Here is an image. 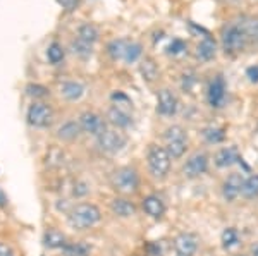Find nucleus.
Listing matches in <instances>:
<instances>
[{
	"mask_svg": "<svg viewBox=\"0 0 258 256\" xmlns=\"http://www.w3.org/2000/svg\"><path fill=\"white\" fill-rule=\"evenodd\" d=\"M102 220V212L93 203H78L68 212V222L73 229L86 230Z\"/></svg>",
	"mask_w": 258,
	"mask_h": 256,
	"instance_id": "1",
	"label": "nucleus"
},
{
	"mask_svg": "<svg viewBox=\"0 0 258 256\" xmlns=\"http://www.w3.org/2000/svg\"><path fill=\"white\" fill-rule=\"evenodd\" d=\"M110 186L115 193L119 195H135L140 189V174L135 167L131 165H124V167H119L112 172L110 176Z\"/></svg>",
	"mask_w": 258,
	"mask_h": 256,
	"instance_id": "2",
	"label": "nucleus"
},
{
	"mask_svg": "<svg viewBox=\"0 0 258 256\" xmlns=\"http://www.w3.org/2000/svg\"><path fill=\"white\" fill-rule=\"evenodd\" d=\"M147 163L148 170L153 179L164 181L167 179L170 172V165H172V158H170L169 151L160 144H150L147 151Z\"/></svg>",
	"mask_w": 258,
	"mask_h": 256,
	"instance_id": "3",
	"label": "nucleus"
},
{
	"mask_svg": "<svg viewBox=\"0 0 258 256\" xmlns=\"http://www.w3.org/2000/svg\"><path fill=\"white\" fill-rule=\"evenodd\" d=\"M164 148L169 151L170 158L179 160L182 158L188 150V133L182 126H169L164 133Z\"/></svg>",
	"mask_w": 258,
	"mask_h": 256,
	"instance_id": "4",
	"label": "nucleus"
},
{
	"mask_svg": "<svg viewBox=\"0 0 258 256\" xmlns=\"http://www.w3.org/2000/svg\"><path fill=\"white\" fill-rule=\"evenodd\" d=\"M249 35L244 28V23H232L222 31V48L226 53H238L246 47Z\"/></svg>",
	"mask_w": 258,
	"mask_h": 256,
	"instance_id": "5",
	"label": "nucleus"
},
{
	"mask_svg": "<svg viewBox=\"0 0 258 256\" xmlns=\"http://www.w3.org/2000/svg\"><path fill=\"white\" fill-rule=\"evenodd\" d=\"M97 144L102 151L109 155H117L126 148L127 138L117 129H107L105 133H102L97 138Z\"/></svg>",
	"mask_w": 258,
	"mask_h": 256,
	"instance_id": "6",
	"label": "nucleus"
},
{
	"mask_svg": "<svg viewBox=\"0 0 258 256\" xmlns=\"http://www.w3.org/2000/svg\"><path fill=\"white\" fill-rule=\"evenodd\" d=\"M53 110L52 107L43 102H35L28 109L26 119L33 127H50L53 124Z\"/></svg>",
	"mask_w": 258,
	"mask_h": 256,
	"instance_id": "7",
	"label": "nucleus"
},
{
	"mask_svg": "<svg viewBox=\"0 0 258 256\" xmlns=\"http://www.w3.org/2000/svg\"><path fill=\"white\" fill-rule=\"evenodd\" d=\"M209 163H210L209 155L205 151H197V153L188 156V160L182 165V176L186 179H198L200 176L207 174Z\"/></svg>",
	"mask_w": 258,
	"mask_h": 256,
	"instance_id": "8",
	"label": "nucleus"
},
{
	"mask_svg": "<svg viewBox=\"0 0 258 256\" xmlns=\"http://www.w3.org/2000/svg\"><path fill=\"white\" fill-rule=\"evenodd\" d=\"M179 109V100L170 90L162 88L157 93V114L162 117H172Z\"/></svg>",
	"mask_w": 258,
	"mask_h": 256,
	"instance_id": "9",
	"label": "nucleus"
},
{
	"mask_svg": "<svg viewBox=\"0 0 258 256\" xmlns=\"http://www.w3.org/2000/svg\"><path fill=\"white\" fill-rule=\"evenodd\" d=\"M198 251V236L193 232H181L174 239V254L195 256Z\"/></svg>",
	"mask_w": 258,
	"mask_h": 256,
	"instance_id": "10",
	"label": "nucleus"
},
{
	"mask_svg": "<svg viewBox=\"0 0 258 256\" xmlns=\"http://www.w3.org/2000/svg\"><path fill=\"white\" fill-rule=\"evenodd\" d=\"M80 126L85 133L95 136V138H98L100 134L107 131L105 121H103L102 115L97 112H90V110H86V112L80 115Z\"/></svg>",
	"mask_w": 258,
	"mask_h": 256,
	"instance_id": "11",
	"label": "nucleus"
},
{
	"mask_svg": "<svg viewBox=\"0 0 258 256\" xmlns=\"http://www.w3.org/2000/svg\"><path fill=\"white\" fill-rule=\"evenodd\" d=\"M243 184H244V176L239 172H232L229 174L222 183V198L229 203H232L234 200H238L243 191Z\"/></svg>",
	"mask_w": 258,
	"mask_h": 256,
	"instance_id": "12",
	"label": "nucleus"
},
{
	"mask_svg": "<svg viewBox=\"0 0 258 256\" xmlns=\"http://www.w3.org/2000/svg\"><path fill=\"white\" fill-rule=\"evenodd\" d=\"M226 93H227V86L222 76H215L210 81L209 90H207V100L212 109H220L226 102Z\"/></svg>",
	"mask_w": 258,
	"mask_h": 256,
	"instance_id": "13",
	"label": "nucleus"
},
{
	"mask_svg": "<svg viewBox=\"0 0 258 256\" xmlns=\"http://www.w3.org/2000/svg\"><path fill=\"white\" fill-rule=\"evenodd\" d=\"M141 208H143V212L147 213L150 218H153V220H162L165 212H167V206H165L164 200L157 195L145 196L143 201H141Z\"/></svg>",
	"mask_w": 258,
	"mask_h": 256,
	"instance_id": "14",
	"label": "nucleus"
},
{
	"mask_svg": "<svg viewBox=\"0 0 258 256\" xmlns=\"http://www.w3.org/2000/svg\"><path fill=\"white\" fill-rule=\"evenodd\" d=\"M241 162H243V158H241V153L236 146H224L214 155V163L219 168H229Z\"/></svg>",
	"mask_w": 258,
	"mask_h": 256,
	"instance_id": "15",
	"label": "nucleus"
},
{
	"mask_svg": "<svg viewBox=\"0 0 258 256\" xmlns=\"http://www.w3.org/2000/svg\"><path fill=\"white\" fill-rule=\"evenodd\" d=\"M110 210H112V213H114L115 217H120V218L135 217V215H136V212H138L136 205L133 203L131 200L124 198V196L114 198V200L110 201Z\"/></svg>",
	"mask_w": 258,
	"mask_h": 256,
	"instance_id": "16",
	"label": "nucleus"
},
{
	"mask_svg": "<svg viewBox=\"0 0 258 256\" xmlns=\"http://www.w3.org/2000/svg\"><path fill=\"white\" fill-rule=\"evenodd\" d=\"M107 119H109V122L112 126L117 127V129H127L133 124V119H131V115H129V112L119 105L110 107L109 112H107Z\"/></svg>",
	"mask_w": 258,
	"mask_h": 256,
	"instance_id": "17",
	"label": "nucleus"
},
{
	"mask_svg": "<svg viewBox=\"0 0 258 256\" xmlns=\"http://www.w3.org/2000/svg\"><path fill=\"white\" fill-rule=\"evenodd\" d=\"M215 53H217V43H215V40L212 38V36L207 35L205 38L198 43L197 57L200 60H203V62H209V60L214 59Z\"/></svg>",
	"mask_w": 258,
	"mask_h": 256,
	"instance_id": "18",
	"label": "nucleus"
},
{
	"mask_svg": "<svg viewBox=\"0 0 258 256\" xmlns=\"http://www.w3.org/2000/svg\"><path fill=\"white\" fill-rule=\"evenodd\" d=\"M68 244V239L57 229H47L43 232V246L48 249H62Z\"/></svg>",
	"mask_w": 258,
	"mask_h": 256,
	"instance_id": "19",
	"label": "nucleus"
},
{
	"mask_svg": "<svg viewBox=\"0 0 258 256\" xmlns=\"http://www.w3.org/2000/svg\"><path fill=\"white\" fill-rule=\"evenodd\" d=\"M60 95L69 102H76L85 95V86L76 81H66L60 86Z\"/></svg>",
	"mask_w": 258,
	"mask_h": 256,
	"instance_id": "20",
	"label": "nucleus"
},
{
	"mask_svg": "<svg viewBox=\"0 0 258 256\" xmlns=\"http://www.w3.org/2000/svg\"><path fill=\"white\" fill-rule=\"evenodd\" d=\"M81 131L83 129H81L80 122L68 121V122L62 124V126L59 127V131H57V136H59V139H62V141H74V139L80 136Z\"/></svg>",
	"mask_w": 258,
	"mask_h": 256,
	"instance_id": "21",
	"label": "nucleus"
},
{
	"mask_svg": "<svg viewBox=\"0 0 258 256\" xmlns=\"http://www.w3.org/2000/svg\"><path fill=\"white\" fill-rule=\"evenodd\" d=\"M220 242H222V247L226 251L234 249L241 242L238 229H236V227H226V229L222 230V234H220Z\"/></svg>",
	"mask_w": 258,
	"mask_h": 256,
	"instance_id": "22",
	"label": "nucleus"
},
{
	"mask_svg": "<svg viewBox=\"0 0 258 256\" xmlns=\"http://www.w3.org/2000/svg\"><path fill=\"white\" fill-rule=\"evenodd\" d=\"M90 254H91V246L83 241L68 242V244L62 247V256H90Z\"/></svg>",
	"mask_w": 258,
	"mask_h": 256,
	"instance_id": "23",
	"label": "nucleus"
},
{
	"mask_svg": "<svg viewBox=\"0 0 258 256\" xmlns=\"http://www.w3.org/2000/svg\"><path fill=\"white\" fill-rule=\"evenodd\" d=\"M140 72H141V76H143L145 81L152 82V81H155L157 77H159V72L160 71H159V65L155 64V60L150 59V57H147V59L141 60Z\"/></svg>",
	"mask_w": 258,
	"mask_h": 256,
	"instance_id": "24",
	"label": "nucleus"
},
{
	"mask_svg": "<svg viewBox=\"0 0 258 256\" xmlns=\"http://www.w3.org/2000/svg\"><path fill=\"white\" fill-rule=\"evenodd\" d=\"M129 41L127 40H112L109 45H107V52H109L112 60H124V55H126V48H127Z\"/></svg>",
	"mask_w": 258,
	"mask_h": 256,
	"instance_id": "25",
	"label": "nucleus"
},
{
	"mask_svg": "<svg viewBox=\"0 0 258 256\" xmlns=\"http://www.w3.org/2000/svg\"><path fill=\"white\" fill-rule=\"evenodd\" d=\"M241 196H243L244 200H255V198H258V174H251V176L244 177Z\"/></svg>",
	"mask_w": 258,
	"mask_h": 256,
	"instance_id": "26",
	"label": "nucleus"
},
{
	"mask_svg": "<svg viewBox=\"0 0 258 256\" xmlns=\"http://www.w3.org/2000/svg\"><path fill=\"white\" fill-rule=\"evenodd\" d=\"M202 136L207 143L219 144L226 139V129H222V127H215V126H209L202 131Z\"/></svg>",
	"mask_w": 258,
	"mask_h": 256,
	"instance_id": "27",
	"label": "nucleus"
},
{
	"mask_svg": "<svg viewBox=\"0 0 258 256\" xmlns=\"http://www.w3.org/2000/svg\"><path fill=\"white\" fill-rule=\"evenodd\" d=\"M98 36H100V33L97 30V26H93V24H83V26L78 30V38L83 40V41H86V43H90V45H93L95 41L98 40Z\"/></svg>",
	"mask_w": 258,
	"mask_h": 256,
	"instance_id": "28",
	"label": "nucleus"
},
{
	"mask_svg": "<svg viewBox=\"0 0 258 256\" xmlns=\"http://www.w3.org/2000/svg\"><path fill=\"white\" fill-rule=\"evenodd\" d=\"M47 57H48L50 64H53V65L60 64V62L64 60V48H62V45L57 43V41L50 43L47 48Z\"/></svg>",
	"mask_w": 258,
	"mask_h": 256,
	"instance_id": "29",
	"label": "nucleus"
},
{
	"mask_svg": "<svg viewBox=\"0 0 258 256\" xmlns=\"http://www.w3.org/2000/svg\"><path fill=\"white\" fill-rule=\"evenodd\" d=\"M71 48H73L74 55L81 57V59H88V57H91V45L80 38H76L73 43H71Z\"/></svg>",
	"mask_w": 258,
	"mask_h": 256,
	"instance_id": "30",
	"label": "nucleus"
},
{
	"mask_svg": "<svg viewBox=\"0 0 258 256\" xmlns=\"http://www.w3.org/2000/svg\"><path fill=\"white\" fill-rule=\"evenodd\" d=\"M141 53H143L141 45L136 43V41H129V45L126 48V55H124V62H126V64H133V62H136L140 59Z\"/></svg>",
	"mask_w": 258,
	"mask_h": 256,
	"instance_id": "31",
	"label": "nucleus"
},
{
	"mask_svg": "<svg viewBox=\"0 0 258 256\" xmlns=\"http://www.w3.org/2000/svg\"><path fill=\"white\" fill-rule=\"evenodd\" d=\"M26 93H28V97L35 98V100H40V98H47L48 95H50L47 86L36 84V82H30V84L26 86Z\"/></svg>",
	"mask_w": 258,
	"mask_h": 256,
	"instance_id": "32",
	"label": "nucleus"
},
{
	"mask_svg": "<svg viewBox=\"0 0 258 256\" xmlns=\"http://www.w3.org/2000/svg\"><path fill=\"white\" fill-rule=\"evenodd\" d=\"M186 48H188V43H186L184 40H181V38H174V40L169 43V47H167V53H169V55H181L182 52H186Z\"/></svg>",
	"mask_w": 258,
	"mask_h": 256,
	"instance_id": "33",
	"label": "nucleus"
},
{
	"mask_svg": "<svg viewBox=\"0 0 258 256\" xmlns=\"http://www.w3.org/2000/svg\"><path fill=\"white\" fill-rule=\"evenodd\" d=\"M90 193V186L88 183H85V181H76V184H74V189H73V195L76 198H83L86 196Z\"/></svg>",
	"mask_w": 258,
	"mask_h": 256,
	"instance_id": "34",
	"label": "nucleus"
},
{
	"mask_svg": "<svg viewBox=\"0 0 258 256\" xmlns=\"http://www.w3.org/2000/svg\"><path fill=\"white\" fill-rule=\"evenodd\" d=\"M145 254L147 256H162V247L159 242H155V241H150L145 244Z\"/></svg>",
	"mask_w": 258,
	"mask_h": 256,
	"instance_id": "35",
	"label": "nucleus"
},
{
	"mask_svg": "<svg viewBox=\"0 0 258 256\" xmlns=\"http://www.w3.org/2000/svg\"><path fill=\"white\" fill-rule=\"evenodd\" d=\"M57 2H59V6L66 11H74L80 6V0H57Z\"/></svg>",
	"mask_w": 258,
	"mask_h": 256,
	"instance_id": "36",
	"label": "nucleus"
},
{
	"mask_svg": "<svg viewBox=\"0 0 258 256\" xmlns=\"http://www.w3.org/2000/svg\"><path fill=\"white\" fill-rule=\"evenodd\" d=\"M246 77L249 82H258V65H249L246 69Z\"/></svg>",
	"mask_w": 258,
	"mask_h": 256,
	"instance_id": "37",
	"label": "nucleus"
},
{
	"mask_svg": "<svg viewBox=\"0 0 258 256\" xmlns=\"http://www.w3.org/2000/svg\"><path fill=\"white\" fill-rule=\"evenodd\" d=\"M0 256H14V251H12L11 246L0 242Z\"/></svg>",
	"mask_w": 258,
	"mask_h": 256,
	"instance_id": "38",
	"label": "nucleus"
},
{
	"mask_svg": "<svg viewBox=\"0 0 258 256\" xmlns=\"http://www.w3.org/2000/svg\"><path fill=\"white\" fill-rule=\"evenodd\" d=\"M7 205V196H6V193L0 189V206H6Z\"/></svg>",
	"mask_w": 258,
	"mask_h": 256,
	"instance_id": "39",
	"label": "nucleus"
},
{
	"mask_svg": "<svg viewBox=\"0 0 258 256\" xmlns=\"http://www.w3.org/2000/svg\"><path fill=\"white\" fill-rule=\"evenodd\" d=\"M253 256H258V246L253 247Z\"/></svg>",
	"mask_w": 258,
	"mask_h": 256,
	"instance_id": "40",
	"label": "nucleus"
},
{
	"mask_svg": "<svg viewBox=\"0 0 258 256\" xmlns=\"http://www.w3.org/2000/svg\"><path fill=\"white\" fill-rule=\"evenodd\" d=\"M135 256H147V254H135Z\"/></svg>",
	"mask_w": 258,
	"mask_h": 256,
	"instance_id": "41",
	"label": "nucleus"
},
{
	"mask_svg": "<svg viewBox=\"0 0 258 256\" xmlns=\"http://www.w3.org/2000/svg\"><path fill=\"white\" fill-rule=\"evenodd\" d=\"M239 256H246V254H239Z\"/></svg>",
	"mask_w": 258,
	"mask_h": 256,
	"instance_id": "42",
	"label": "nucleus"
}]
</instances>
